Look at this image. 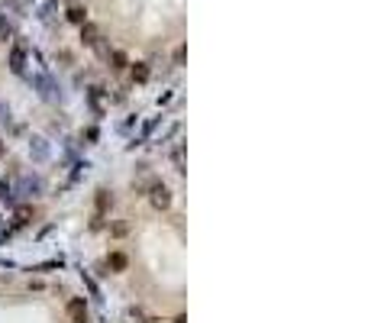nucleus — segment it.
<instances>
[{
  "mask_svg": "<svg viewBox=\"0 0 368 323\" xmlns=\"http://www.w3.org/2000/svg\"><path fill=\"white\" fill-rule=\"evenodd\" d=\"M132 78H136V81H146V78H149V68H146V65H136V68H132Z\"/></svg>",
  "mask_w": 368,
  "mask_h": 323,
  "instance_id": "nucleus-9",
  "label": "nucleus"
},
{
  "mask_svg": "<svg viewBox=\"0 0 368 323\" xmlns=\"http://www.w3.org/2000/svg\"><path fill=\"white\" fill-rule=\"evenodd\" d=\"M168 204H171L168 188H165V185H155V188H152V207H155V210H165Z\"/></svg>",
  "mask_w": 368,
  "mask_h": 323,
  "instance_id": "nucleus-2",
  "label": "nucleus"
},
{
  "mask_svg": "<svg viewBox=\"0 0 368 323\" xmlns=\"http://www.w3.org/2000/svg\"><path fill=\"white\" fill-rule=\"evenodd\" d=\"M68 20H71V23H87V13L81 7H71L68 10Z\"/></svg>",
  "mask_w": 368,
  "mask_h": 323,
  "instance_id": "nucleus-8",
  "label": "nucleus"
},
{
  "mask_svg": "<svg viewBox=\"0 0 368 323\" xmlns=\"http://www.w3.org/2000/svg\"><path fill=\"white\" fill-rule=\"evenodd\" d=\"M68 317H71L75 323H87V304H84L81 297H71V300H68Z\"/></svg>",
  "mask_w": 368,
  "mask_h": 323,
  "instance_id": "nucleus-1",
  "label": "nucleus"
},
{
  "mask_svg": "<svg viewBox=\"0 0 368 323\" xmlns=\"http://www.w3.org/2000/svg\"><path fill=\"white\" fill-rule=\"evenodd\" d=\"M29 216H32V207H29V204H26V207H16V226L29 223Z\"/></svg>",
  "mask_w": 368,
  "mask_h": 323,
  "instance_id": "nucleus-7",
  "label": "nucleus"
},
{
  "mask_svg": "<svg viewBox=\"0 0 368 323\" xmlns=\"http://www.w3.org/2000/svg\"><path fill=\"white\" fill-rule=\"evenodd\" d=\"M94 204H97V216H100V214H104V210L110 207V204H113V197H110L107 191H97V200H94Z\"/></svg>",
  "mask_w": 368,
  "mask_h": 323,
  "instance_id": "nucleus-5",
  "label": "nucleus"
},
{
  "mask_svg": "<svg viewBox=\"0 0 368 323\" xmlns=\"http://www.w3.org/2000/svg\"><path fill=\"white\" fill-rule=\"evenodd\" d=\"M107 265H110V269H113V271H126V265H130V259H126V255H123V252H110V255H107Z\"/></svg>",
  "mask_w": 368,
  "mask_h": 323,
  "instance_id": "nucleus-3",
  "label": "nucleus"
},
{
  "mask_svg": "<svg viewBox=\"0 0 368 323\" xmlns=\"http://www.w3.org/2000/svg\"><path fill=\"white\" fill-rule=\"evenodd\" d=\"M10 36V26H7V20H0V39H7Z\"/></svg>",
  "mask_w": 368,
  "mask_h": 323,
  "instance_id": "nucleus-11",
  "label": "nucleus"
},
{
  "mask_svg": "<svg viewBox=\"0 0 368 323\" xmlns=\"http://www.w3.org/2000/svg\"><path fill=\"white\" fill-rule=\"evenodd\" d=\"M113 68H126V55L123 52H113Z\"/></svg>",
  "mask_w": 368,
  "mask_h": 323,
  "instance_id": "nucleus-10",
  "label": "nucleus"
},
{
  "mask_svg": "<svg viewBox=\"0 0 368 323\" xmlns=\"http://www.w3.org/2000/svg\"><path fill=\"white\" fill-rule=\"evenodd\" d=\"M81 26H84V29H81L84 42H87V46H94V42H97V26H94V23H81Z\"/></svg>",
  "mask_w": 368,
  "mask_h": 323,
  "instance_id": "nucleus-6",
  "label": "nucleus"
},
{
  "mask_svg": "<svg viewBox=\"0 0 368 323\" xmlns=\"http://www.w3.org/2000/svg\"><path fill=\"white\" fill-rule=\"evenodd\" d=\"M23 58H26V49H23V46H13V55H10V65H13L16 71L23 68Z\"/></svg>",
  "mask_w": 368,
  "mask_h": 323,
  "instance_id": "nucleus-4",
  "label": "nucleus"
}]
</instances>
